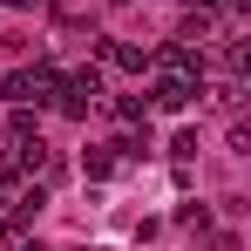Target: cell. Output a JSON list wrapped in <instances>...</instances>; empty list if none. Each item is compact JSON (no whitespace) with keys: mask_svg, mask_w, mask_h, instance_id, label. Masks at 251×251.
Wrapping results in <instances>:
<instances>
[{"mask_svg":"<svg viewBox=\"0 0 251 251\" xmlns=\"http://www.w3.org/2000/svg\"><path fill=\"white\" fill-rule=\"evenodd\" d=\"M109 7H129V0H109Z\"/></svg>","mask_w":251,"mask_h":251,"instance_id":"obj_12","label":"cell"},{"mask_svg":"<svg viewBox=\"0 0 251 251\" xmlns=\"http://www.w3.org/2000/svg\"><path fill=\"white\" fill-rule=\"evenodd\" d=\"M176 224H183V231H210V204L183 197V204H176Z\"/></svg>","mask_w":251,"mask_h":251,"instance_id":"obj_6","label":"cell"},{"mask_svg":"<svg viewBox=\"0 0 251 251\" xmlns=\"http://www.w3.org/2000/svg\"><path fill=\"white\" fill-rule=\"evenodd\" d=\"M210 251H245V245H238V231H217V238H210Z\"/></svg>","mask_w":251,"mask_h":251,"instance_id":"obj_9","label":"cell"},{"mask_svg":"<svg viewBox=\"0 0 251 251\" xmlns=\"http://www.w3.org/2000/svg\"><path fill=\"white\" fill-rule=\"evenodd\" d=\"M170 163H197V129H176L170 136Z\"/></svg>","mask_w":251,"mask_h":251,"instance_id":"obj_8","label":"cell"},{"mask_svg":"<svg viewBox=\"0 0 251 251\" xmlns=\"http://www.w3.org/2000/svg\"><path fill=\"white\" fill-rule=\"evenodd\" d=\"M7 238H14V217H7V210H0V245H7Z\"/></svg>","mask_w":251,"mask_h":251,"instance_id":"obj_10","label":"cell"},{"mask_svg":"<svg viewBox=\"0 0 251 251\" xmlns=\"http://www.w3.org/2000/svg\"><path fill=\"white\" fill-rule=\"evenodd\" d=\"M224 27H231V21H224L217 0H190V14L176 21V41H183V48H217V41H231Z\"/></svg>","mask_w":251,"mask_h":251,"instance_id":"obj_2","label":"cell"},{"mask_svg":"<svg viewBox=\"0 0 251 251\" xmlns=\"http://www.w3.org/2000/svg\"><path fill=\"white\" fill-rule=\"evenodd\" d=\"M109 170H116V150H88V156H82V176H88V183H102Z\"/></svg>","mask_w":251,"mask_h":251,"instance_id":"obj_7","label":"cell"},{"mask_svg":"<svg viewBox=\"0 0 251 251\" xmlns=\"http://www.w3.org/2000/svg\"><path fill=\"white\" fill-rule=\"evenodd\" d=\"M197 95H204V88H197V82H176V75H156V88H150V102H156L163 116H183Z\"/></svg>","mask_w":251,"mask_h":251,"instance_id":"obj_4","label":"cell"},{"mask_svg":"<svg viewBox=\"0 0 251 251\" xmlns=\"http://www.w3.org/2000/svg\"><path fill=\"white\" fill-rule=\"evenodd\" d=\"M41 204H48V190H41V183H27V190L14 197V210H7V217H14V231H21V224H34V217H41Z\"/></svg>","mask_w":251,"mask_h":251,"instance_id":"obj_5","label":"cell"},{"mask_svg":"<svg viewBox=\"0 0 251 251\" xmlns=\"http://www.w3.org/2000/svg\"><path fill=\"white\" fill-rule=\"evenodd\" d=\"M21 251H48V245H41V238H21Z\"/></svg>","mask_w":251,"mask_h":251,"instance_id":"obj_11","label":"cell"},{"mask_svg":"<svg viewBox=\"0 0 251 251\" xmlns=\"http://www.w3.org/2000/svg\"><path fill=\"white\" fill-rule=\"evenodd\" d=\"M54 88H61V68H54V61H34V68H14V75L0 82V95H7L14 109H34V116H41L48 102H54Z\"/></svg>","mask_w":251,"mask_h":251,"instance_id":"obj_1","label":"cell"},{"mask_svg":"<svg viewBox=\"0 0 251 251\" xmlns=\"http://www.w3.org/2000/svg\"><path fill=\"white\" fill-rule=\"evenodd\" d=\"M95 95H102V75L95 68H75V75H61V88H54V109L82 123L88 109H95Z\"/></svg>","mask_w":251,"mask_h":251,"instance_id":"obj_3","label":"cell"}]
</instances>
